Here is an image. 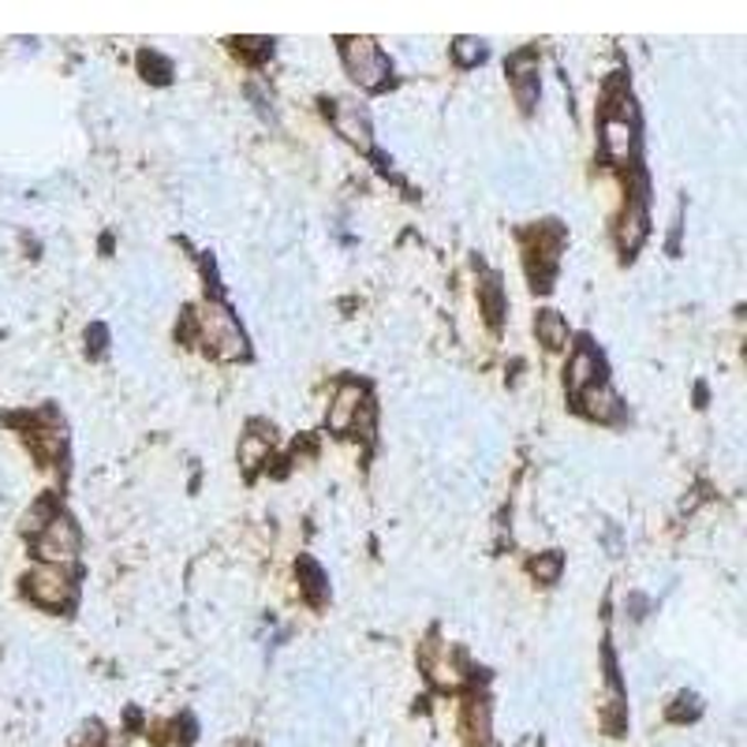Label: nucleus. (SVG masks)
I'll use <instances>...</instances> for the list:
<instances>
[{
	"label": "nucleus",
	"mask_w": 747,
	"mask_h": 747,
	"mask_svg": "<svg viewBox=\"0 0 747 747\" xmlns=\"http://www.w3.org/2000/svg\"><path fill=\"white\" fill-rule=\"evenodd\" d=\"M194 322H199L206 348H210L218 359H243L248 356V340H243L240 322H235L221 303H206L202 314H194Z\"/></svg>",
	"instance_id": "obj_1"
},
{
	"label": "nucleus",
	"mask_w": 747,
	"mask_h": 747,
	"mask_svg": "<svg viewBox=\"0 0 747 747\" xmlns=\"http://www.w3.org/2000/svg\"><path fill=\"white\" fill-rule=\"evenodd\" d=\"M344 67H348V75L356 78L362 91H381L389 78L386 53H381L370 38H348V42H344Z\"/></svg>",
	"instance_id": "obj_2"
},
{
	"label": "nucleus",
	"mask_w": 747,
	"mask_h": 747,
	"mask_svg": "<svg viewBox=\"0 0 747 747\" xmlns=\"http://www.w3.org/2000/svg\"><path fill=\"white\" fill-rule=\"evenodd\" d=\"M34 549L42 560L61 568V560L67 565V560H75L78 554V527L67 516H53L42 527V535H34Z\"/></svg>",
	"instance_id": "obj_3"
},
{
	"label": "nucleus",
	"mask_w": 747,
	"mask_h": 747,
	"mask_svg": "<svg viewBox=\"0 0 747 747\" xmlns=\"http://www.w3.org/2000/svg\"><path fill=\"white\" fill-rule=\"evenodd\" d=\"M27 595L45 609H64L75 598V587L72 579H67V572H61L56 565H42L27 576Z\"/></svg>",
	"instance_id": "obj_4"
},
{
	"label": "nucleus",
	"mask_w": 747,
	"mask_h": 747,
	"mask_svg": "<svg viewBox=\"0 0 747 747\" xmlns=\"http://www.w3.org/2000/svg\"><path fill=\"white\" fill-rule=\"evenodd\" d=\"M362 404H367V392L356 381H344L337 389V397H333V408H329V427L333 430H351V422L359 419Z\"/></svg>",
	"instance_id": "obj_5"
},
{
	"label": "nucleus",
	"mask_w": 747,
	"mask_h": 747,
	"mask_svg": "<svg viewBox=\"0 0 747 747\" xmlns=\"http://www.w3.org/2000/svg\"><path fill=\"white\" fill-rule=\"evenodd\" d=\"M333 124H337V131L351 146H359V150H370V146H374V139H370V120H367V113H362L359 105L340 102L337 113H333Z\"/></svg>",
	"instance_id": "obj_6"
},
{
	"label": "nucleus",
	"mask_w": 747,
	"mask_h": 747,
	"mask_svg": "<svg viewBox=\"0 0 747 747\" xmlns=\"http://www.w3.org/2000/svg\"><path fill=\"white\" fill-rule=\"evenodd\" d=\"M632 143H635L632 124H628L624 116H606V124H602V146H606V154L613 157V161H628V154H632Z\"/></svg>",
	"instance_id": "obj_7"
},
{
	"label": "nucleus",
	"mask_w": 747,
	"mask_h": 747,
	"mask_svg": "<svg viewBox=\"0 0 747 747\" xmlns=\"http://www.w3.org/2000/svg\"><path fill=\"white\" fill-rule=\"evenodd\" d=\"M598 370H602V362H598V356L591 348H579L576 356H572V362H568V392H583V389H591L595 381H598Z\"/></svg>",
	"instance_id": "obj_8"
},
{
	"label": "nucleus",
	"mask_w": 747,
	"mask_h": 747,
	"mask_svg": "<svg viewBox=\"0 0 747 747\" xmlns=\"http://www.w3.org/2000/svg\"><path fill=\"white\" fill-rule=\"evenodd\" d=\"M643 235H646V206H643V194H635V199L628 202L624 221H621V248L635 251L639 243H643Z\"/></svg>",
	"instance_id": "obj_9"
},
{
	"label": "nucleus",
	"mask_w": 747,
	"mask_h": 747,
	"mask_svg": "<svg viewBox=\"0 0 747 747\" xmlns=\"http://www.w3.org/2000/svg\"><path fill=\"white\" fill-rule=\"evenodd\" d=\"M579 397H583V411H587V415H591V419H598V422H609V419L621 415V400L613 397V389L591 386V389L579 392Z\"/></svg>",
	"instance_id": "obj_10"
},
{
	"label": "nucleus",
	"mask_w": 747,
	"mask_h": 747,
	"mask_svg": "<svg viewBox=\"0 0 747 747\" xmlns=\"http://www.w3.org/2000/svg\"><path fill=\"white\" fill-rule=\"evenodd\" d=\"M464 733H467V747H494L490 740V711L486 703H471L464 714Z\"/></svg>",
	"instance_id": "obj_11"
},
{
	"label": "nucleus",
	"mask_w": 747,
	"mask_h": 747,
	"mask_svg": "<svg viewBox=\"0 0 747 747\" xmlns=\"http://www.w3.org/2000/svg\"><path fill=\"white\" fill-rule=\"evenodd\" d=\"M535 333L549 351H557V348H565V340H568V322L560 318L557 311H543L535 322Z\"/></svg>",
	"instance_id": "obj_12"
},
{
	"label": "nucleus",
	"mask_w": 747,
	"mask_h": 747,
	"mask_svg": "<svg viewBox=\"0 0 747 747\" xmlns=\"http://www.w3.org/2000/svg\"><path fill=\"white\" fill-rule=\"evenodd\" d=\"M430 676H434L441 687H460V681H464V673H460V665L452 662L449 651H441L438 662H430Z\"/></svg>",
	"instance_id": "obj_13"
},
{
	"label": "nucleus",
	"mask_w": 747,
	"mask_h": 747,
	"mask_svg": "<svg viewBox=\"0 0 747 747\" xmlns=\"http://www.w3.org/2000/svg\"><path fill=\"white\" fill-rule=\"evenodd\" d=\"M270 456V438H262V434H248L243 438V445H240V460H243V467H259L262 460Z\"/></svg>",
	"instance_id": "obj_14"
},
{
	"label": "nucleus",
	"mask_w": 747,
	"mask_h": 747,
	"mask_svg": "<svg viewBox=\"0 0 747 747\" xmlns=\"http://www.w3.org/2000/svg\"><path fill=\"white\" fill-rule=\"evenodd\" d=\"M452 56H456V64H464V67L478 64L483 61V42H478V38H456V42H452Z\"/></svg>",
	"instance_id": "obj_15"
},
{
	"label": "nucleus",
	"mask_w": 747,
	"mask_h": 747,
	"mask_svg": "<svg viewBox=\"0 0 747 747\" xmlns=\"http://www.w3.org/2000/svg\"><path fill=\"white\" fill-rule=\"evenodd\" d=\"M53 516H56V513H53V505H49V501H38L31 513L23 516V530H27V535H31V538H34V535H42V527H45Z\"/></svg>",
	"instance_id": "obj_16"
},
{
	"label": "nucleus",
	"mask_w": 747,
	"mask_h": 747,
	"mask_svg": "<svg viewBox=\"0 0 747 747\" xmlns=\"http://www.w3.org/2000/svg\"><path fill=\"white\" fill-rule=\"evenodd\" d=\"M530 572H535L543 583H554V579L560 576V554H543L530 560Z\"/></svg>",
	"instance_id": "obj_17"
},
{
	"label": "nucleus",
	"mask_w": 747,
	"mask_h": 747,
	"mask_svg": "<svg viewBox=\"0 0 747 747\" xmlns=\"http://www.w3.org/2000/svg\"><path fill=\"white\" fill-rule=\"evenodd\" d=\"M478 292H483V299H486V318L497 326V318H501V284H497V277H490Z\"/></svg>",
	"instance_id": "obj_18"
},
{
	"label": "nucleus",
	"mask_w": 747,
	"mask_h": 747,
	"mask_svg": "<svg viewBox=\"0 0 747 747\" xmlns=\"http://www.w3.org/2000/svg\"><path fill=\"white\" fill-rule=\"evenodd\" d=\"M102 744V725H86L83 736H78V747H97Z\"/></svg>",
	"instance_id": "obj_19"
}]
</instances>
